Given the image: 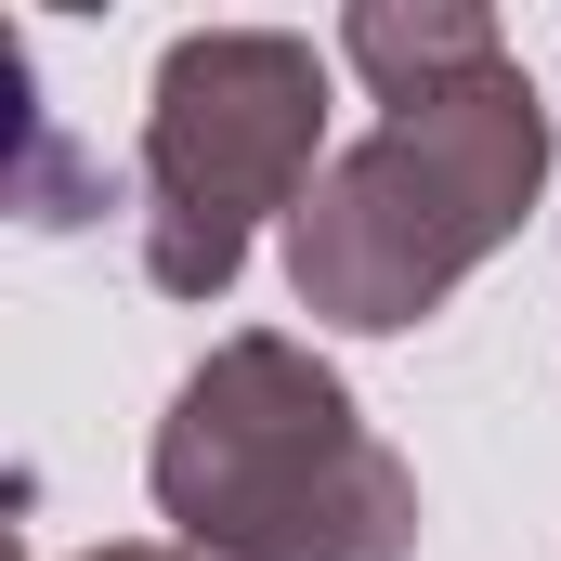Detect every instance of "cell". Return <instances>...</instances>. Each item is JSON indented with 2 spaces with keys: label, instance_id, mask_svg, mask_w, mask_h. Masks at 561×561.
I'll list each match as a JSON object with an SVG mask.
<instances>
[{
  "label": "cell",
  "instance_id": "cell-1",
  "mask_svg": "<svg viewBox=\"0 0 561 561\" xmlns=\"http://www.w3.org/2000/svg\"><path fill=\"white\" fill-rule=\"evenodd\" d=\"M144 483L196 561H419V470L366 431L340 366L275 327H236L209 366H183Z\"/></svg>",
  "mask_w": 561,
  "mask_h": 561
},
{
  "label": "cell",
  "instance_id": "cell-2",
  "mask_svg": "<svg viewBox=\"0 0 561 561\" xmlns=\"http://www.w3.org/2000/svg\"><path fill=\"white\" fill-rule=\"evenodd\" d=\"M536 183H549V105H536L523 53L431 79L353 157H327V183L287 222V287H300V313L392 340L523 236Z\"/></svg>",
  "mask_w": 561,
  "mask_h": 561
},
{
  "label": "cell",
  "instance_id": "cell-3",
  "mask_svg": "<svg viewBox=\"0 0 561 561\" xmlns=\"http://www.w3.org/2000/svg\"><path fill=\"white\" fill-rule=\"evenodd\" d=\"M327 144V66L287 26H183L157 53V105H144L131 209H144V287L157 300H222L249 275V236L300 222V196Z\"/></svg>",
  "mask_w": 561,
  "mask_h": 561
},
{
  "label": "cell",
  "instance_id": "cell-4",
  "mask_svg": "<svg viewBox=\"0 0 561 561\" xmlns=\"http://www.w3.org/2000/svg\"><path fill=\"white\" fill-rule=\"evenodd\" d=\"M340 53L366 66V92L379 105H405V92H431V79H470V66H496L510 53V26L496 13H470V0H366V13H340Z\"/></svg>",
  "mask_w": 561,
  "mask_h": 561
},
{
  "label": "cell",
  "instance_id": "cell-5",
  "mask_svg": "<svg viewBox=\"0 0 561 561\" xmlns=\"http://www.w3.org/2000/svg\"><path fill=\"white\" fill-rule=\"evenodd\" d=\"M79 561H196V549H157V536H118V549H79Z\"/></svg>",
  "mask_w": 561,
  "mask_h": 561
}]
</instances>
